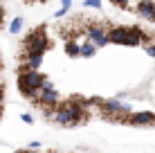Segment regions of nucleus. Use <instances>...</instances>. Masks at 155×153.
<instances>
[{"instance_id": "11", "label": "nucleus", "mask_w": 155, "mask_h": 153, "mask_svg": "<svg viewBox=\"0 0 155 153\" xmlns=\"http://www.w3.org/2000/svg\"><path fill=\"white\" fill-rule=\"evenodd\" d=\"M97 43H94V41H85V43H81V56H85V59H92L94 54H97Z\"/></svg>"}, {"instance_id": "23", "label": "nucleus", "mask_w": 155, "mask_h": 153, "mask_svg": "<svg viewBox=\"0 0 155 153\" xmlns=\"http://www.w3.org/2000/svg\"><path fill=\"white\" fill-rule=\"evenodd\" d=\"M0 99H2V86H0Z\"/></svg>"}, {"instance_id": "22", "label": "nucleus", "mask_w": 155, "mask_h": 153, "mask_svg": "<svg viewBox=\"0 0 155 153\" xmlns=\"http://www.w3.org/2000/svg\"><path fill=\"white\" fill-rule=\"evenodd\" d=\"M0 117H2V104H0Z\"/></svg>"}, {"instance_id": "7", "label": "nucleus", "mask_w": 155, "mask_h": 153, "mask_svg": "<svg viewBox=\"0 0 155 153\" xmlns=\"http://www.w3.org/2000/svg\"><path fill=\"white\" fill-rule=\"evenodd\" d=\"M137 14L153 23L155 20V2L153 0H140V2H137Z\"/></svg>"}, {"instance_id": "17", "label": "nucleus", "mask_w": 155, "mask_h": 153, "mask_svg": "<svg viewBox=\"0 0 155 153\" xmlns=\"http://www.w3.org/2000/svg\"><path fill=\"white\" fill-rule=\"evenodd\" d=\"M146 54H148V56H153V59H155V45H146Z\"/></svg>"}, {"instance_id": "19", "label": "nucleus", "mask_w": 155, "mask_h": 153, "mask_svg": "<svg viewBox=\"0 0 155 153\" xmlns=\"http://www.w3.org/2000/svg\"><path fill=\"white\" fill-rule=\"evenodd\" d=\"M61 7L63 9H70L72 7V0H61Z\"/></svg>"}, {"instance_id": "24", "label": "nucleus", "mask_w": 155, "mask_h": 153, "mask_svg": "<svg viewBox=\"0 0 155 153\" xmlns=\"http://www.w3.org/2000/svg\"><path fill=\"white\" fill-rule=\"evenodd\" d=\"M0 65H2V61H0Z\"/></svg>"}, {"instance_id": "16", "label": "nucleus", "mask_w": 155, "mask_h": 153, "mask_svg": "<svg viewBox=\"0 0 155 153\" xmlns=\"http://www.w3.org/2000/svg\"><path fill=\"white\" fill-rule=\"evenodd\" d=\"M110 2H115L117 7H121V9H126L128 7V2H130V0H110Z\"/></svg>"}, {"instance_id": "1", "label": "nucleus", "mask_w": 155, "mask_h": 153, "mask_svg": "<svg viewBox=\"0 0 155 153\" xmlns=\"http://www.w3.org/2000/svg\"><path fill=\"white\" fill-rule=\"evenodd\" d=\"M43 79L45 77H43L38 70H20V75H18V90L23 92V97L36 99Z\"/></svg>"}, {"instance_id": "12", "label": "nucleus", "mask_w": 155, "mask_h": 153, "mask_svg": "<svg viewBox=\"0 0 155 153\" xmlns=\"http://www.w3.org/2000/svg\"><path fill=\"white\" fill-rule=\"evenodd\" d=\"M65 54L70 56V59H77V56H81V45L74 43V41H68V43H65Z\"/></svg>"}, {"instance_id": "14", "label": "nucleus", "mask_w": 155, "mask_h": 153, "mask_svg": "<svg viewBox=\"0 0 155 153\" xmlns=\"http://www.w3.org/2000/svg\"><path fill=\"white\" fill-rule=\"evenodd\" d=\"M83 7H90V9H101V0H83Z\"/></svg>"}, {"instance_id": "4", "label": "nucleus", "mask_w": 155, "mask_h": 153, "mask_svg": "<svg viewBox=\"0 0 155 153\" xmlns=\"http://www.w3.org/2000/svg\"><path fill=\"white\" fill-rule=\"evenodd\" d=\"M36 101H38L43 108H56V104H58V92L54 90V88H41L38 95H36Z\"/></svg>"}, {"instance_id": "6", "label": "nucleus", "mask_w": 155, "mask_h": 153, "mask_svg": "<svg viewBox=\"0 0 155 153\" xmlns=\"http://www.w3.org/2000/svg\"><path fill=\"white\" fill-rule=\"evenodd\" d=\"M128 124L133 126H151L155 124V113H151V110H140V113H130L126 117Z\"/></svg>"}, {"instance_id": "18", "label": "nucleus", "mask_w": 155, "mask_h": 153, "mask_svg": "<svg viewBox=\"0 0 155 153\" xmlns=\"http://www.w3.org/2000/svg\"><path fill=\"white\" fill-rule=\"evenodd\" d=\"M65 14H68V9H63V7H61V9H58V12L54 14V18H63Z\"/></svg>"}, {"instance_id": "15", "label": "nucleus", "mask_w": 155, "mask_h": 153, "mask_svg": "<svg viewBox=\"0 0 155 153\" xmlns=\"http://www.w3.org/2000/svg\"><path fill=\"white\" fill-rule=\"evenodd\" d=\"M20 119H23L25 124H34V117H31L29 113H23V115H20Z\"/></svg>"}, {"instance_id": "20", "label": "nucleus", "mask_w": 155, "mask_h": 153, "mask_svg": "<svg viewBox=\"0 0 155 153\" xmlns=\"http://www.w3.org/2000/svg\"><path fill=\"white\" fill-rule=\"evenodd\" d=\"M27 149H41V142H29V144H27Z\"/></svg>"}, {"instance_id": "5", "label": "nucleus", "mask_w": 155, "mask_h": 153, "mask_svg": "<svg viewBox=\"0 0 155 153\" xmlns=\"http://www.w3.org/2000/svg\"><path fill=\"white\" fill-rule=\"evenodd\" d=\"M85 34H88V38H90V41H94V43H97V47H106V45L110 43L108 32L101 27V25H90V27L85 29Z\"/></svg>"}, {"instance_id": "10", "label": "nucleus", "mask_w": 155, "mask_h": 153, "mask_svg": "<svg viewBox=\"0 0 155 153\" xmlns=\"http://www.w3.org/2000/svg\"><path fill=\"white\" fill-rule=\"evenodd\" d=\"M43 63V54H27V61L20 65V70H38Z\"/></svg>"}, {"instance_id": "9", "label": "nucleus", "mask_w": 155, "mask_h": 153, "mask_svg": "<svg viewBox=\"0 0 155 153\" xmlns=\"http://www.w3.org/2000/svg\"><path fill=\"white\" fill-rule=\"evenodd\" d=\"M126 34H128V27H113V29L108 32V38H110V43L124 45V41H126Z\"/></svg>"}, {"instance_id": "21", "label": "nucleus", "mask_w": 155, "mask_h": 153, "mask_svg": "<svg viewBox=\"0 0 155 153\" xmlns=\"http://www.w3.org/2000/svg\"><path fill=\"white\" fill-rule=\"evenodd\" d=\"M2 14H5V12H2V7H0V20H2Z\"/></svg>"}, {"instance_id": "2", "label": "nucleus", "mask_w": 155, "mask_h": 153, "mask_svg": "<svg viewBox=\"0 0 155 153\" xmlns=\"http://www.w3.org/2000/svg\"><path fill=\"white\" fill-rule=\"evenodd\" d=\"M47 50H50V38H47L43 27L27 36V41H25V52L27 54H45Z\"/></svg>"}, {"instance_id": "13", "label": "nucleus", "mask_w": 155, "mask_h": 153, "mask_svg": "<svg viewBox=\"0 0 155 153\" xmlns=\"http://www.w3.org/2000/svg\"><path fill=\"white\" fill-rule=\"evenodd\" d=\"M23 25H25L23 16H16V18L12 20V25H9V32H12V34H20V29H23Z\"/></svg>"}, {"instance_id": "3", "label": "nucleus", "mask_w": 155, "mask_h": 153, "mask_svg": "<svg viewBox=\"0 0 155 153\" xmlns=\"http://www.w3.org/2000/svg\"><path fill=\"white\" fill-rule=\"evenodd\" d=\"M101 110H104L108 117H128V115L133 113L130 110V104H124L119 101V99H106V101H101Z\"/></svg>"}, {"instance_id": "8", "label": "nucleus", "mask_w": 155, "mask_h": 153, "mask_svg": "<svg viewBox=\"0 0 155 153\" xmlns=\"http://www.w3.org/2000/svg\"><path fill=\"white\" fill-rule=\"evenodd\" d=\"M52 115H54V122H56L58 126H72V124H77V122H74V117L70 115V110H68L65 106L56 108Z\"/></svg>"}]
</instances>
